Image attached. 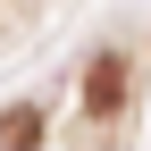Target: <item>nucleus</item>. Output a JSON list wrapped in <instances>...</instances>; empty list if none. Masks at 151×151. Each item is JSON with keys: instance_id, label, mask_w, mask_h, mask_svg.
Listing matches in <instances>:
<instances>
[{"instance_id": "f03ea898", "label": "nucleus", "mask_w": 151, "mask_h": 151, "mask_svg": "<svg viewBox=\"0 0 151 151\" xmlns=\"http://www.w3.org/2000/svg\"><path fill=\"white\" fill-rule=\"evenodd\" d=\"M0 143L9 151H34L42 143V109H9V118H0Z\"/></svg>"}, {"instance_id": "f257e3e1", "label": "nucleus", "mask_w": 151, "mask_h": 151, "mask_svg": "<svg viewBox=\"0 0 151 151\" xmlns=\"http://www.w3.org/2000/svg\"><path fill=\"white\" fill-rule=\"evenodd\" d=\"M118 92H126V67H118V59H92V76H84V109H92V118H109Z\"/></svg>"}]
</instances>
